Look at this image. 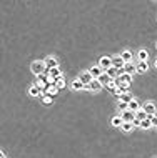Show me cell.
<instances>
[{
    "instance_id": "1",
    "label": "cell",
    "mask_w": 157,
    "mask_h": 158,
    "mask_svg": "<svg viewBox=\"0 0 157 158\" xmlns=\"http://www.w3.org/2000/svg\"><path fill=\"white\" fill-rule=\"evenodd\" d=\"M30 68H32V72L35 73V75H42V73H45V72H47L45 62H42V60H35V62H32Z\"/></svg>"
},
{
    "instance_id": "2",
    "label": "cell",
    "mask_w": 157,
    "mask_h": 158,
    "mask_svg": "<svg viewBox=\"0 0 157 158\" xmlns=\"http://www.w3.org/2000/svg\"><path fill=\"white\" fill-rule=\"evenodd\" d=\"M142 110L146 111L147 115H157V107L154 102H147V103H144Z\"/></svg>"
},
{
    "instance_id": "3",
    "label": "cell",
    "mask_w": 157,
    "mask_h": 158,
    "mask_svg": "<svg viewBox=\"0 0 157 158\" xmlns=\"http://www.w3.org/2000/svg\"><path fill=\"white\" fill-rule=\"evenodd\" d=\"M99 67H102L104 72H105L107 68H111V67H112V58L111 57H102L99 60Z\"/></svg>"
},
{
    "instance_id": "4",
    "label": "cell",
    "mask_w": 157,
    "mask_h": 158,
    "mask_svg": "<svg viewBox=\"0 0 157 158\" xmlns=\"http://www.w3.org/2000/svg\"><path fill=\"white\" fill-rule=\"evenodd\" d=\"M78 80H80V82H82L84 85L87 87V85H89V83L94 80V77L90 75V72H82V73H80V77H78Z\"/></svg>"
},
{
    "instance_id": "5",
    "label": "cell",
    "mask_w": 157,
    "mask_h": 158,
    "mask_svg": "<svg viewBox=\"0 0 157 158\" xmlns=\"http://www.w3.org/2000/svg\"><path fill=\"white\" fill-rule=\"evenodd\" d=\"M45 62V67H47V70H52V68H57L59 67V62H57V58H54V57H49L47 60H43Z\"/></svg>"
},
{
    "instance_id": "6",
    "label": "cell",
    "mask_w": 157,
    "mask_h": 158,
    "mask_svg": "<svg viewBox=\"0 0 157 158\" xmlns=\"http://www.w3.org/2000/svg\"><path fill=\"white\" fill-rule=\"evenodd\" d=\"M120 58L125 62V63H130V62L134 60V55H132V52L130 50H122L120 52Z\"/></svg>"
},
{
    "instance_id": "7",
    "label": "cell",
    "mask_w": 157,
    "mask_h": 158,
    "mask_svg": "<svg viewBox=\"0 0 157 158\" xmlns=\"http://www.w3.org/2000/svg\"><path fill=\"white\" fill-rule=\"evenodd\" d=\"M120 117H122V120H124V122H132V120L136 118V113H134V111H130V110H124L120 113Z\"/></svg>"
},
{
    "instance_id": "8",
    "label": "cell",
    "mask_w": 157,
    "mask_h": 158,
    "mask_svg": "<svg viewBox=\"0 0 157 158\" xmlns=\"http://www.w3.org/2000/svg\"><path fill=\"white\" fill-rule=\"evenodd\" d=\"M87 88H89L90 92H99V90L102 88V83H100V82H99V80H97V78H94L92 82H90L89 85H87Z\"/></svg>"
},
{
    "instance_id": "9",
    "label": "cell",
    "mask_w": 157,
    "mask_h": 158,
    "mask_svg": "<svg viewBox=\"0 0 157 158\" xmlns=\"http://www.w3.org/2000/svg\"><path fill=\"white\" fill-rule=\"evenodd\" d=\"M89 72H90V75H92L94 78H99V77L104 73V68H102V67H99V65H94Z\"/></svg>"
},
{
    "instance_id": "10",
    "label": "cell",
    "mask_w": 157,
    "mask_h": 158,
    "mask_svg": "<svg viewBox=\"0 0 157 158\" xmlns=\"http://www.w3.org/2000/svg\"><path fill=\"white\" fill-rule=\"evenodd\" d=\"M124 65H125V62L120 58V55H119V57H115V58H112V67H115L117 70L124 68Z\"/></svg>"
},
{
    "instance_id": "11",
    "label": "cell",
    "mask_w": 157,
    "mask_h": 158,
    "mask_svg": "<svg viewBox=\"0 0 157 158\" xmlns=\"http://www.w3.org/2000/svg\"><path fill=\"white\" fill-rule=\"evenodd\" d=\"M29 95L30 97H39V95H42V87L39 85H34L29 88Z\"/></svg>"
},
{
    "instance_id": "12",
    "label": "cell",
    "mask_w": 157,
    "mask_h": 158,
    "mask_svg": "<svg viewBox=\"0 0 157 158\" xmlns=\"http://www.w3.org/2000/svg\"><path fill=\"white\" fill-rule=\"evenodd\" d=\"M134 98H132V95H130V92H125V93H122L120 97H119V102H122V103H130Z\"/></svg>"
},
{
    "instance_id": "13",
    "label": "cell",
    "mask_w": 157,
    "mask_h": 158,
    "mask_svg": "<svg viewBox=\"0 0 157 158\" xmlns=\"http://www.w3.org/2000/svg\"><path fill=\"white\" fill-rule=\"evenodd\" d=\"M136 68H137V73H146L147 70H149V63H147V62H139V63L136 65Z\"/></svg>"
},
{
    "instance_id": "14",
    "label": "cell",
    "mask_w": 157,
    "mask_h": 158,
    "mask_svg": "<svg viewBox=\"0 0 157 158\" xmlns=\"http://www.w3.org/2000/svg\"><path fill=\"white\" fill-rule=\"evenodd\" d=\"M87 87L84 85L82 82H80V80H74V82H72V90H75V92H80V90H85Z\"/></svg>"
},
{
    "instance_id": "15",
    "label": "cell",
    "mask_w": 157,
    "mask_h": 158,
    "mask_svg": "<svg viewBox=\"0 0 157 158\" xmlns=\"http://www.w3.org/2000/svg\"><path fill=\"white\" fill-rule=\"evenodd\" d=\"M124 72L125 73H129V75H132V73H136L137 72V68H136V65L130 62V63H125L124 65Z\"/></svg>"
},
{
    "instance_id": "16",
    "label": "cell",
    "mask_w": 157,
    "mask_h": 158,
    "mask_svg": "<svg viewBox=\"0 0 157 158\" xmlns=\"http://www.w3.org/2000/svg\"><path fill=\"white\" fill-rule=\"evenodd\" d=\"M45 73L50 77V78H59V77L62 75V72L59 70V67H57V68H52V70H47Z\"/></svg>"
},
{
    "instance_id": "17",
    "label": "cell",
    "mask_w": 157,
    "mask_h": 158,
    "mask_svg": "<svg viewBox=\"0 0 157 158\" xmlns=\"http://www.w3.org/2000/svg\"><path fill=\"white\" fill-rule=\"evenodd\" d=\"M140 108H142V107H140V103H139L137 100H132L130 103H129V110H130V111H134V113H136L137 110H140Z\"/></svg>"
},
{
    "instance_id": "18",
    "label": "cell",
    "mask_w": 157,
    "mask_h": 158,
    "mask_svg": "<svg viewBox=\"0 0 157 158\" xmlns=\"http://www.w3.org/2000/svg\"><path fill=\"white\" fill-rule=\"evenodd\" d=\"M105 73H107L109 77H111L112 80H115L119 77V73H117V68H115V67H111V68H107L105 70Z\"/></svg>"
},
{
    "instance_id": "19",
    "label": "cell",
    "mask_w": 157,
    "mask_h": 158,
    "mask_svg": "<svg viewBox=\"0 0 157 158\" xmlns=\"http://www.w3.org/2000/svg\"><path fill=\"white\" fill-rule=\"evenodd\" d=\"M97 80H99V82L102 83V85H107L109 82H112V78H111V77H109V75H107V73H105V72H104V73H102V75H100L99 78H97Z\"/></svg>"
},
{
    "instance_id": "20",
    "label": "cell",
    "mask_w": 157,
    "mask_h": 158,
    "mask_svg": "<svg viewBox=\"0 0 157 158\" xmlns=\"http://www.w3.org/2000/svg\"><path fill=\"white\" fill-rule=\"evenodd\" d=\"M137 58H139V62H147V58H149V52L147 50H139Z\"/></svg>"
},
{
    "instance_id": "21",
    "label": "cell",
    "mask_w": 157,
    "mask_h": 158,
    "mask_svg": "<svg viewBox=\"0 0 157 158\" xmlns=\"http://www.w3.org/2000/svg\"><path fill=\"white\" fill-rule=\"evenodd\" d=\"M55 87L59 88V92H60L62 88H65V78H64V75H60L57 78V82H55Z\"/></svg>"
},
{
    "instance_id": "22",
    "label": "cell",
    "mask_w": 157,
    "mask_h": 158,
    "mask_svg": "<svg viewBox=\"0 0 157 158\" xmlns=\"http://www.w3.org/2000/svg\"><path fill=\"white\" fill-rule=\"evenodd\" d=\"M120 128H122V132L129 133V132H132V130H134V125H132L130 122H124V123H122V126H120Z\"/></svg>"
},
{
    "instance_id": "23",
    "label": "cell",
    "mask_w": 157,
    "mask_h": 158,
    "mask_svg": "<svg viewBox=\"0 0 157 158\" xmlns=\"http://www.w3.org/2000/svg\"><path fill=\"white\" fill-rule=\"evenodd\" d=\"M122 123H124V120H122V117H120V115H117V117H114V118H112V125L117 126V128H120Z\"/></svg>"
},
{
    "instance_id": "24",
    "label": "cell",
    "mask_w": 157,
    "mask_h": 158,
    "mask_svg": "<svg viewBox=\"0 0 157 158\" xmlns=\"http://www.w3.org/2000/svg\"><path fill=\"white\" fill-rule=\"evenodd\" d=\"M119 77H120V80H122L124 83H129V85H130V82H132V75H129V73H125V72L120 73Z\"/></svg>"
},
{
    "instance_id": "25",
    "label": "cell",
    "mask_w": 157,
    "mask_h": 158,
    "mask_svg": "<svg viewBox=\"0 0 157 158\" xmlns=\"http://www.w3.org/2000/svg\"><path fill=\"white\" fill-rule=\"evenodd\" d=\"M150 126H152V123H150V118H149V117H147L146 120H142V122H140V128H142V130H149Z\"/></svg>"
},
{
    "instance_id": "26",
    "label": "cell",
    "mask_w": 157,
    "mask_h": 158,
    "mask_svg": "<svg viewBox=\"0 0 157 158\" xmlns=\"http://www.w3.org/2000/svg\"><path fill=\"white\" fill-rule=\"evenodd\" d=\"M147 117H149V115H147V113H146V111L142 110V108H140V110H137V111H136V118H139L140 122H142V120H146Z\"/></svg>"
},
{
    "instance_id": "27",
    "label": "cell",
    "mask_w": 157,
    "mask_h": 158,
    "mask_svg": "<svg viewBox=\"0 0 157 158\" xmlns=\"http://www.w3.org/2000/svg\"><path fill=\"white\" fill-rule=\"evenodd\" d=\"M52 98H54V97H50V95H45V97H42L43 105H52Z\"/></svg>"
},
{
    "instance_id": "28",
    "label": "cell",
    "mask_w": 157,
    "mask_h": 158,
    "mask_svg": "<svg viewBox=\"0 0 157 158\" xmlns=\"http://www.w3.org/2000/svg\"><path fill=\"white\" fill-rule=\"evenodd\" d=\"M105 87H107V88L111 90V92H114V93H115V90H117V85H115V83H114V80H112V82H109V83H107V85H105Z\"/></svg>"
},
{
    "instance_id": "29",
    "label": "cell",
    "mask_w": 157,
    "mask_h": 158,
    "mask_svg": "<svg viewBox=\"0 0 157 158\" xmlns=\"http://www.w3.org/2000/svg\"><path fill=\"white\" fill-rule=\"evenodd\" d=\"M149 118H150L152 126H157V115H149Z\"/></svg>"
},
{
    "instance_id": "30",
    "label": "cell",
    "mask_w": 157,
    "mask_h": 158,
    "mask_svg": "<svg viewBox=\"0 0 157 158\" xmlns=\"http://www.w3.org/2000/svg\"><path fill=\"white\" fill-rule=\"evenodd\" d=\"M119 108H120L122 111H124V110H129V105H127V103H122V102H119Z\"/></svg>"
},
{
    "instance_id": "31",
    "label": "cell",
    "mask_w": 157,
    "mask_h": 158,
    "mask_svg": "<svg viewBox=\"0 0 157 158\" xmlns=\"http://www.w3.org/2000/svg\"><path fill=\"white\" fill-rule=\"evenodd\" d=\"M130 123H132L134 126H140V120H139V118H134V120H132V122H130Z\"/></svg>"
},
{
    "instance_id": "32",
    "label": "cell",
    "mask_w": 157,
    "mask_h": 158,
    "mask_svg": "<svg viewBox=\"0 0 157 158\" xmlns=\"http://www.w3.org/2000/svg\"><path fill=\"white\" fill-rule=\"evenodd\" d=\"M0 158H5V153H4L2 150H0Z\"/></svg>"
},
{
    "instance_id": "33",
    "label": "cell",
    "mask_w": 157,
    "mask_h": 158,
    "mask_svg": "<svg viewBox=\"0 0 157 158\" xmlns=\"http://www.w3.org/2000/svg\"><path fill=\"white\" fill-rule=\"evenodd\" d=\"M155 67H157V60H155Z\"/></svg>"
},
{
    "instance_id": "34",
    "label": "cell",
    "mask_w": 157,
    "mask_h": 158,
    "mask_svg": "<svg viewBox=\"0 0 157 158\" xmlns=\"http://www.w3.org/2000/svg\"><path fill=\"white\" fill-rule=\"evenodd\" d=\"M155 47H157V45H155Z\"/></svg>"
}]
</instances>
